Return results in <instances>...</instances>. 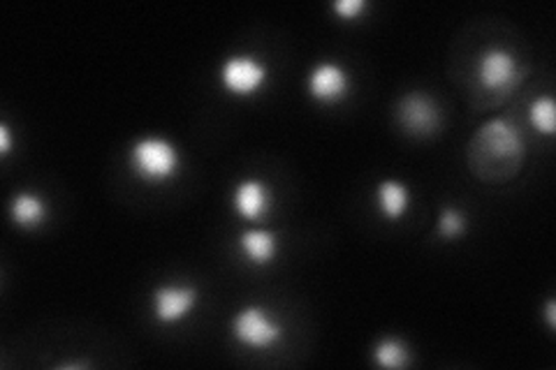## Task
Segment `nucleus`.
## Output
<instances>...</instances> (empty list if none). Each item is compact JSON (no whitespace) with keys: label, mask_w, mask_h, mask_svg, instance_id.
Masks as SVG:
<instances>
[{"label":"nucleus","mask_w":556,"mask_h":370,"mask_svg":"<svg viewBox=\"0 0 556 370\" xmlns=\"http://www.w3.org/2000/svg\"><path fill=\"white\" fill-rule=\"evenodd\" d=\"M235 216L249 225H263L274 208V188L260 176H243L230 190Z\"/></svg>","instance_id":"nucleus-8"},{"label":"nucleus","mask_w":556,"mask_h":370,"mask_svg":"<svg viewBox=\"0 0 556 370\" xmlns=\"http://www.w3.org/2000/svg\"><path fill=\"white\" fill-rule=\"evenodd\" d=\"M184 155L165 135H142L128 146V169L147 186H165L181 174Z\"/></svg>","instance_id":"nucleus-2"},{"label":"nucleus","mask_w":556,"mask_h":370,"mask_svg":"<svg viewBox=\"0 0 556 370\" xmlns=\"http://www.w3.org/2000/svg\"><path fill=\"white\" fill-rule=\"evenodd\" d=\"M476 81L486 93H510L525 77L517 54L506 44H486L476 56Z\"/></svg>","instance_id":"nucleus-5"},{"label":"nucleus","mask_w":556,"mask_h":370,"mask_svg":"<svg viewBox=\"0 0 556 370\" xmlns=\"http://www.w3.org/2000/svg\"><path fill=\"white\" fill-rule=\"evenodd\" d=\"M468 232V216L459 206H441L437 216V237L443 241H457Z\"/></svg>","instance_id":"nucleus-15"},{"label":"nucleus","mask_w":556,"mask_h":370,"mask_svg":"<svg viewBox=\"0 0 556 370\" xmlns=\"http://www.w3.org/2000/svg\"><path fill=\"white\" fill-rule=\"evenodd\" d=\"M230 336L237 345L255 349V352H267L281 345L288 336V327L281 315H276L265 304H247L237 308L230 315Z\"/></svg>","instance_id":"nucleus-3"},{"label":"nucleus","mask_w":556,"mask_h":370,"mask_svg":"<svg viewBox=\"0 0 556 370\" xmlns=\"http://www.w3.org/2000/svg\"><path fill=\"white\" fill-rule=\"evenodd\" d=\"M543 317H545V322H547V329L554 331V329H556V302H554L552 296L545 302V312H543Z\"/></svg>","instance_id":"nucleus-18"},{"label":"nucleus","mask_w":556,"mask_h":370,"mask_svg":"<svg viewBox=\"0 0 556 370\" xmlns=\"http://www.w3.org/2000/svg\"><path fill=\"white\" fill-rule=\"evenodd\" d=\"M371 359L376 366L388 368V370H399L410 366V347L404 339L392 336V333H386L380 336L374 347H371Z\"/></svg>","instance_id":"nucleus-13"},{"label":"nucleus","mask_w":556,"mask_h":370,"mask_svg":"<svg viewBox=\"0 0 556 370\" xmlns=\"http://www.w3.org/2000/svg\"><path fill=\"white\" fill-rule=\"evenodd\" d=\"M396 118L402 128L415 137H427L441 126V110L437 100L422 91L406 93L396 104Z\"/></svg>","instance_id":"nucleus-10"},{"label":"nucleus","mask_w":556,"mask_h":370,"mask_svg":"<svg viewBox=\"0 0 556 370\" xmlns=\"http://www.w3.org/2000/svg\"><path fill=\"white\" fill-rule=\"evenodd\" d=\"M306 93L318 104H339L353 91V77L348 67L334 59L313 63L306 73Z\"/></svg>","instance_id":"nucleus-7"},{"label":"nucleus","mask_w":556,"mask_h":370,"mask_svg":"<svg viewBox=\"0 0 556 370\" xmlns=\"http://www.w3.org/2000/svg\"><path fill=\"white\" fill-rule=\"evenodd\" d=\"M329 10H332V14L341 22H357L367 14L369 3L367 0H334Z\"/></svg>","instance_id":"nucleus-16"},{"label":"nucleus","mask_w":556,"mask_h":370,"mask_svg":"<svg viewBox=\"0 0 556 370\" xmlns=\"http://www.w3.org/2000/svg\"><path fill=\"white\" fill-rule=\"evenodd\" d=\"M525 135L510 118L494 116L476 130L468 146V163L482 181H506L521 169Z\"/></svg>","instance_id":"nucleus-1"},{"label":"nucleus","mask_w":556,"mask_h":370,"mask_svg":"<svg viewBox=\"0 0 556 370\" xmlns=\"http://www.w3.org/2000/svg\"><path fill=\"white\" fill-rule=\"evenodd\" d=\"M283 241L276 229L265 225H249L237 234V253L253 269H267L281 257Z\"/></svg>","instance_id":"nucleus-9"},{"label":"nucleus","mask_w":556,"mask_h":370,"mask_svg":"<svg viewBox=\"0 0 556 370\" xmlns=\"http://www.w3.org/2000/svg\"><path fill=\"white\" fill-rule=\"evenodd\" d=\"M14 151V139H12V128L10 123L3 120L0 123V155L8 157Z\"/></svg>","instance_id":"nucleus-17"},{"label":"nucleus","mask_w":556,"mask_h":370,"mask_svg":"<svg viewBox=\"0 0 556 370\" xmlns=\"http://www.w3.org/2000/svg\"><path fill=\"white\" fill-rule=\"evenodd\" d=\"M218 84L225 95L249 100L260 95L269 84V65L251 51L228 54L218 65Z\"/></svg>","instance_id":"nucleus-4"},{"label":"nucleus","mask_w":556,"mask_h":370,"mask_svg":"<svg viewBox=\"0 0 556 370\" xmlns=\"http://www.w3.org/2000/svg\"><path fill=\"white\" fill-rule=\"evenodd\" d=\"M529 123L531 128L543 135V137H554L556 132V104L549 93L538 95L529 104Z\"/></svg>","instance_id":"nucleus-14"},{"label":"nucleus","mask_w":556,"mask_h":370,"mask_svg":"<svg viewBox=\"0 0 556 370\" xmlns=\"http://www.w3.org/2000/svg\"><path fill=\"white\" fill-rule=\"evenodd\" d=\"M149 302H151V317L155 324L177 327L195 312L200 292L193 283L165 280V283H159L153 288Z\"/></svg>","instance_id":"nucleus-6"},{"label":"nucleus","mask_w":556,"mask_h":370,"mask_svg":"<svg viewBox=\"0 0 556 370\" xmlns=\"http://www.w3.org/2000/svg\"><path fill=\"white\" fill-rule=\"evenodd\" d=\"M10 222L22 232H35L49 218V202L38 190H16L8 202Z\"/></svg>","instance_id":"nucleus-11"},{"label":"nucleus","mask_w":556,"mask_h":370,"mask_svg":"<svg viewBox=\"0 0 556 370\" xmlns=\"http://www.w3.org/2000/svg\"><path fill=\"white\" fill-rule=\"evenodd\" d=\"M374 202L380 218L388 222L402 220L413 206V190L402 179H382L374 188Z\"/></svg>","instance_id":"nucleus-12"}]
</instances>
